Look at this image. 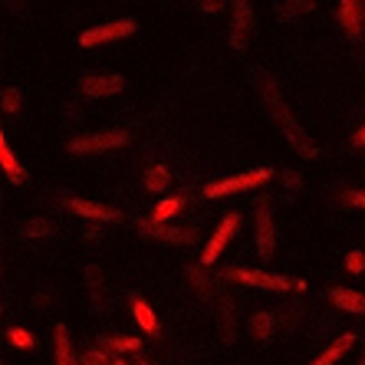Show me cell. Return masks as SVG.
Segmentation results:
<instances>
[{
    "mask_svg": "<svg viewBox=\"0 0 365 365\" xmlns=\"http://www.w3.org/2000/svg\"><path fill=\"white\" fill-rule=\"evenodd\" d=\"M264 96H267V106H270V112H273V119L280 122V132L287 135V142L297 148L303 158H316V145L309 142V138L303 135V128L297 125V119H293V112L287 109V102H283V96H280V89L267 79L264 83Z\"/></svg>",
    "mask_w": 365,
    "mask_h": 365,
    "instance_id": "6da1fadb",
    "label": "cell"
},
{
    "mask_svg": "<svg viewBox=\"0 0 365 365\" xmlns=\"http://www.w3.org/2000/svg\"><path fill=\"white\" fill-rule=\"evenodd\" d=\"M128 145V132L122 128H112V132H93V135H79L66 145V152L73 155H99V152H115Z\"/></svg>",
    "mask_w": 365,
    "mask_h": 365,
    "instance_id": "7a4b0ae2",
    "label": "cell"
},
{
    "mask_svg": "<svg viewBox=\"0 0 365 365\" xmlns=\"http://www.w3.org/2000/svg\"><path fill=\"white\" fill-rule=\"evenodd\" d=\"M273 178L270 168H254V171H244V175H234V178H221V181H211L204 187L207 197H224V195H240V191H250V187H260L264 181Z\"/></svg>",
    "mask_w": 365,
    "mask_h": 365,
    "instance_id": "3957f363",
    "label": "cell"
},
{
    "mask_svg": "<svg viewBox=\"0 0 365 365\" xmlns=\"http://www.w3.org/2000/svg\"><path fill=\"white\" fill-rule=\"evenodd\" d=\"M254 227H257V254H260V260H273V250H277V227H273L270 201H257Z\"/></svg>",
    "mask_w": 365,
    "mask_h": 365,
    "instance_id": "277c9868",
    "label": "cell"
},
{
    "mask_svg": "<svg viewBox=\"0 0 365 365\" xmlns=\"http://www.w3.org/2000/svg\"><path fill=\"white\" fill-rule=\"evenodd\" d=\"M227 280L234 283H247V287H260V289H273V293H283V289L297 287V280H287L280 273H264V270H247V267H230Z\"/></svg>",
    "mask_w": 365,
    "mask_h": 365,
    "instance_id": "5b68a950",
    "label": "cell"
},
{
    "mask_svg": "<svg viewBox=\"0 0 365 365\" xmlns=\"http://www.w3.org/2000/svg\"><path fill=\"white\" fill-rule=\"evenodd\" d=\"M132 34H135V20H112V24H99V26H93V30H86V34L79 36V46H83V50H93V46L122 40V36H132Z\"/></svg>",
    "mask_w": 365,
    "mask_h": 365,
    "instance_id": "8992f818",
    "label": "cell"
},
{
    "mask_svg": "<svg viewBox=\"0 0 365 365\" xmlns=\"http://www.w3.org/2000/svg\"><path fill=\"white\" fill-rule=\"evenodd\" d=\"M240 227V217L237 214H227L221 224H217V230H214V237L207 240V247H204V254H201V267H211L217 264V257L224 254V247L234 240V234H237Z\"/></svg>",
    "mask_w": 365,
    "mask_h": 365,
    "instance_id": "52a82bcc",
    "label": "cell"
},
{
    "mask_svg": "<svg viewBox=\"0 0 365 365\" xmlns=\"http://www.w3.org/2000/svg\"><path fill=\"white\" fill-rule=\"evenodd\" d=\"M138 230L145 237L162 240V244H175V247H187L197 240V230L191 227H168V224H155V221H138Z\"/></svg>",
    "mask_w": 365,
    "mask_h": 365,
    "instance_id": "ba28073f",
    "label": "cell"
},
{
    "mask_svg": "<svg viewBox=\"0 0 365 365\" xmlns=\"http://www.w3.org/2000/svg\"><path fill=\"white\" fill-rule=\"evenodd\" d=\"M250 26H254V7H250V0H234V17H230V46H234V50H244Z\"/></svg>",
    "mask_w": 365,
    "mask_h": 365,
    "instance_id": "9c48e42d",
    "label": "cell"
},
{
    "mask_svg": "<svg viewBox=\"0 0 365 365\" xmlns=\"http://www.w3.org/2000/svg\"><path fill=\"white\" fill-rule=\"evenodd\" d=\"M79 89H83V96H89V99H109V96L125 89V79L122 76H86L83 83H79Z\"/></svg>",
    "mask_w": 365,
    "mask_h": 365,
    "instance_id": "30bf717a",
    "label": "cell"
},
{
    "mask_svg": "<svg viewBox=\"0 0 365 365\" xmlns=\"http://www.w3.org/2000/svg\"><path fill=\"white\" fill-rule=\"evenodd\" d=\"M66 207L83 214V217H93V221H119V211L109 207V204H93V201H83V197H66Z\"/></svg>",
    "mask_w": 365,
    "mask_h": 365,
    "instance_id": "8fae6325",
    "label": "cell"
},
{
    "mask_svg": "<svg viewBox=\"0 0 365 365\" xmlns=\"http://www.w3.org/2000/svg\"><path fill=\"white\" fill-rule=\"evenodd\" d=\"M0 168H4V178H7L10 185H24L26 181V171H24V165L17 162V155L10 148L7 135H0Z\"/></svg>",
    "mask_w": 365,
    "mask_h": 365,
    "instance_id": "7c38bea8",
    "label": "cell"
},
{
    "mask_svg": "<svg viewBox=\"0 0 365 365\" xmlns=\"http://www.w3.org/2000/svg\"><path fill=\"white\" fill-rule=\"evenodd\" d=\"M329 299L336 309L342 313H356V316H365V293H356V289H346V287H336L329 289Z\"/></svg>",
    "mask_w": 365,
    "mask_h": 365,
    "instance_id": "4fadbf2b",
    "label": "cell"
},
{
    "mask_svg": "<svg viewBox=\"0 0 365 365\" xmlns=\"http://www.w3.org/2000/svg\"><path fill=\"white\" fill-rule=\"evenodd\" d=\"M352 342H356V332H342L339 339H332L329 349H326V352H319V359H316V362H309V365H336L349 352V346H352Z\"/></svg>",
    "mask_w": 365,
    "mask_h": 365,
    "instance_id": "5bb4252c",
    "label": "cell"
},
{
    "mask_svg": "<svg viewBox=\"0 0 365 365\" xmlns=\"http://www.w3.org/2000/svg\"><path fill=\"white\" fill-rule=\"evenodd\" d=\"M339 20L349 36H359V30H362V24H365L362 10H359V0H339Z\"/></svg>",
    "mask_w": 365,
    "mask_h": 365,
    "instance_id": "9a60e30c",
    "label": "cell"
},
{
    "mask_svg": "<svg viewBox=\"0 0 365 365\" xmlns=\"http://www.w3.org/2000/svg\"><path fill=\"white\" fill-rule=\"evenodd\" d=\"M132 316H135V323L145 329V336H158V319H155V309L145 303L142 297H132Z\"/></svg>",
    "mask_w": 365,
    "mask_h": 365,
    "instance_id": "2e32d148",
    "label": "cell"
},
{
    "mask_svg": "<svg viewBox=\"0 0 365 365\" xmlns=\"http://www.w3.org/2000/svg\"><path fill=\"white\" fill-rule=\"evenodd\" d=\"M142 339L138 336H102V349H109L112 356H122V352H138Z\"/></svg>",
    "mask_w": 365,
    "mask_h": 365,
    "instance_id": "e0dca14e",
    "label": "cell"
},
{
    "mask_svg": "<svg viewBox=\"0 0 365 365\" xmlns=\"http://www.w3.org/2000/svg\"><path fill=\"white\" fill-rule=\"evenodd\" d=\"M313 7H316V0H287V4L277 7V17L283 24H289V20H297L299 14H306V10H313Z\"/></svg>",
    "mask_w": 365,
    "mask_h": 365,
    "instance_id": "ac0fdd59",
    "label": "cell"
},
{
    "mask_svg": "<svg viewBox=\"0 0 365 365\" xmlns=\"http://www.w3.org/2000/svg\"><path fill=\"white\" fill-rule=\"evenodd\" d=\"M86 280H89L93 313H102V306H106V299H102V270H99V267H89V270H86Z\"/></svg>",
    "mask_w": 365,
    "mask_h": 365,
    "instance_id": "d6986e66",
    "label": "cell"
},
{
    "mask_svg": "<svg viewBox=\"0 0 365 365\" xmlns=\"http://www.w3.org/2000/svg\"><path fill=\"white\" fill-rule=\"evenodd\" d=\"M56 365H79L73 359V346H69L66 326H56Z\"/></svg>",
    "mask_w": 365,
    "mask_h": 365,
    "instance_id": "ffe728a7",
    "label": "cell"
},
{
    "mask_svg": "<svg viewBox=\"0 0 365 365\" xmlns=\"http://www.w3.org/2000/svg\"><path fill=\"white\" fill-rule=\"evenodd\" d=\"M181 207H185V197H165L162 204H158V207H155V214H152V221L155 224H165V221H171V217H175V214L181 211Z\"/></svg>",
    "mask_w": 365,
    "mask_h": 365,
    "instance_id": "44dd1931",
    "label": "cell"
},
{
    "mask_svg": "<svg viewBox=\"0 0 365 365\" xmlns=\"http://www.w3.org/2000/svg\"><path fill=\"white\" fill-rule=\"evenodd\" d=\"M250 332H254L260 342L270 339L273 336V316L270 313H254V319H250Z\"/></svg>",
    "mask_w": 365,
    "mask_h": 365,
    "instance_id": "7402d4cb",
    "label": "cell"
},
{
    "mask_svg": "<svg viewBox=\"0 0 365 365\" xmlns=\"http://www.w3.org/2000/svg\"><path fill=\"white\" fill-rule=\"evenodd\" d=\"M168 181H171V175H168V168H165V165H155V168L145 175V187H148V191H165V187H168Z\"/></svg>",
    "mask_w": 365,
    "mask_h": 365,
    "instance_id": "603a6c76",
    "label": "cell"
},
{
    "mask_svg": "<svg viewBox=\"0 0 365 365\" xmlns=\"http://www.w3.org/2000/svg\"><path fill=\"white\" fill-rule=\"evenodd\" d=\"M7 339L10 346H17V349H34V332L30 329H20V326H14V329H7Z\"/></svg>",
    "mask_w": 365,
    "mask_h": 365,
    "instance_id": "cb8c5ba5",
    "label": "cell"
},
{
    "mask_svg": "<svg viewBox=\"0 0 365 365\" xmlns=\"http://www.w3.org/2000/svg\"><path fill=\"white\" fill-rule=\"evenodd\" d=\"M79 365H112V356H106L102 349H86L79 356Z\"/></svg>",
    "mask_w": 365,
    "mask_h": 365,
    "instance_id": "d4e9b609",
    "label": "cell"
},
{
    "mask_svg": "<svg viewBox=\"0 0 365 365\" xmlns=\"http://www.w3.org/2000/svg\"><path fill=\"white\" fill-rule=\"evenodd\" d=\"M50 234V221H26L20 237H46Z\"/></svg>",
    "mask_w": 365,
    "mask_h": 365,
    "instance_id": "484cf974",
    "label": "cell"
},
{
    "mask_svg": "<svg viewBox=\"0 0 365 365\" xmlns=\"http://www.w3.org/2000/svg\"><path fill=\"white\" fill-rule=\"evenodd\" d=\"M24 109V96L17 89H4V112H20Z\"/></svg>",
    "mask_w": 365,
    "mask_h": 365,
    "instance_id": "4316f807",
    "label": "cell"
},
{
    "mask_svg": "<svg viewBox=\"0 0 365 365\" xmlns=\"http://www.w3.org/2000/svg\"><path fill=\"white\" fill-rule=\"evenodd\" d=\"M346 270L349 273H362L365 270V254L362 250H352V254L346 257Z\"/></svg>",
    "mask_w": 365,
    "mask_h": 365,
    "instance_id": "83f0119b",
    "label": "cell"
},
{
    "mask_svg": "<svg viewBox=\"0 0 365 365\" xmlns=\"http://www.w3.org/2000/svg\"><path fill=\"white\" fill-rule=\"evenodd\" d=\"M342 204H346V207H362L365 211V187H359V191H346V195H342Z\"/></svg>",
    "mask_w": 365,
    "mask_h": 365,
    "instance_id": "f1b7e54d",
    "label": "cell"
},
{
    "mask_svg": "<svg viewBox=\"0 0 365 365\" xmlns=\"http://www.w3.org/2000/svg\"><path fill=\"white\" fill-rule=\"evenodd\" d=\"M204 14H224V0H197Z\"/></svg>",
    "mask_w": 365,
    "mask_h": 365,
    "instance_id": "f546056e",
    "label": "cell"
},
{
    "mask_svg": "<svg viewBox=\"0 0 365 365\" xmlns=\"http://www.w3.org/2000/svg\"><path fill=\"white\" fill-rule=\"evenodd\" d=\"M283 185H287V187H299L303 181H299V175H293V171H283Z\"/></svg>",
    "mask_w": 365,
    "mask_h": 365,
    "instance_id": "4dcf8cb0",
    "label": "cell"
},
{
    "mask_svg": "<svg viewBox=\"0 0 365 365\" xmlns=\"http://www.w3.org/2000/svg\"><path fill=\"white\" fill-rule=\"evenodd\" d=\"M352 142H356V145H365V125L356 132V138H352Z\"/></svg>",
    "mask_w": 365,
    "mask_h": 365,
    "instance_id": "1f68e13d",
    "label": "cell"
},
{
    "mask_svg": "<svg viewBox=\"0 0 365 365\" xmlns=\"http://www.w3.org/2000/svg\"><path fill=\"white\" fill-rule=\"evenodd\" d=\"M112 365H128V362H122V356H112Z\"/></svg>",
    "mask_w": 365,
    "mask_h": 365,
    "instance_id": "d6a6232c",
    "label": "cell"
},
{
    "mask_svg": "<svg viewBox=\"0 0 365 365\" xmlns=\"http://www.w3.org/2000/svg\"><path fill=\"white\" fill-rule=\"evenodd\" d=\"M135 365H152V362H145V359H135Z\"/></svg>",
    "mask_w": 365,
    "mask_h": 365,
    "instance_id": "836d02e7",
    "label": "cell"
},
{
    "mask_svg": "<svg viewBox=\"0 0 365 365\" xmlns=\"http://www.w3.org/2000/svg\"><path fill=\"white\" fill-rule=\"evenodd\" d=\"M359 365H365V352H362V359H359Z\"/></svg>",
    "mask_w": 365,
    "mask_h": 365,
    "instance_id": "e575fe53",
    "label": "cell"
}]
</instances>
